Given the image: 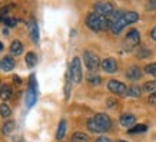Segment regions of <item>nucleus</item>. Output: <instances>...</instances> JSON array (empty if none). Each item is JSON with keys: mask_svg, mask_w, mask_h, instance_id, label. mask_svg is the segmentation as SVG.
Returning a JSON list of instances; mask_svg holds the SVG:
<instances>
[{"mask_svg": "<svg viewBox=\"0 0 156 142\" xmlns=\"http://www.w3.org/2000/svg\"><path fill=\"white\" fill-rule=\"evenodd\" d=\"M110 20V30L113 35H119L128 24H132L139 20V14L136 12H123V13H113Z\"/></svg>", "mask_w": 156, "mask_h": 142, "instance_id": "f257e3e1", "label": "nucleus"}, {"mask_svg": "<svg viewBox=\"0 0 156 142\" xmlns=\"http://www.w3.org/2000/svg\"><path fill=\"white\" fill-rule=\"evenodd\" d=\"M112 126V121L106 114H98L87 121V129L90 132L102 133L109 131Z\"/></svg>", "mask_w": 156, "mask_h": 142, "instance_id": "f03ea898", "label": "nucleus"}, {"mask_svg": "<svg viewBox=\"0 0 156 142\" xmlns=\"http://www.w3.org/2000/svg\"><path fill=\"white\" fill-rule=\"evenodd\" d=\"M86 26L93 32H102V30L110 29V20L98 13H90L86 17Z\"/></svg>", "mask_w": 156, "mask_h": 142, "instance_id": "7ed1b4c3", "label": "nucleus"}, {"mask_svg": "<svg viewBox=\"0 0 156 142\" xmlns=\"http://www.w3.org/2000/svg\"><path fill=\"white\" fill-rule=\"evenodd\" d=\"M69 73L72 76V81H75L76 83H80L82 79H83V72H82V63H80V57H73L70 65V69H69Z\"/></svg>", "mask_w": 156, "mask_h": 142, "instance_id": "20e7f679", "label": "nucleus"}, {"mask_svg": "<svg viewBox=\"0 0 156 142\" xmlns=\"http://www.w3.org/2000/svg\"><path fill=\"white\" fill-rule=\"evenodd\" d=\"M95 13L103 16V17H109L115 13V6L110 2H99L95 5Z\"/></svg>", "mask_w": 156, "mask_h": 142, "instance_id": "39448f33", "label": "nucleus"}, {"mask_svg": "<svg viewBox=\"0 0 156 142\" xmlns=\"http://www.w3.org/2000/svg\"><path fill=\"white\" fill-rule=\"evenodd\" d=\"M108 89L112 92L113 95H118V96H125L128 95V88L123 82H119L116 79H110L108 82Z\"/></svg>", "mask_w": 156, "mask_h": 142, "instance_id": "423d86ee", "label": "nucleus"}, {"mask_svg": "<svg viewBox=\"0 0 156 142\" xmlns=\"http://www.w3.org/2000/svg\"><path fill=\"white\" fill-rule=\"evenodd\" d=\"M83 60H85V65L89 71H96L100 65L98 55L93 52H90V50H86V52L83 53Z\"/></svg>", "mask_w": 156, "mask_h": 142, "instance_id": "0eeeda50", "label": "nucleus"}, {"mask_svg": "<svg viewBox=\"0 0 156 142\" xmlns=\"http://www.w3.org/2000/svg\"><path fill=\"white\" fill-rule=\"evenodd\" d=\"M125 43H126L129 47H135L140 43V35H139V32H137L136 29L129 30L128 35H126V38H125Z\"/></svg>", "mask_w": 156, "mask_h": 142, "instance_id": "6e6552de", "label": "nucleus"}, {"mask_svg": "<svg viewBox=\"0 0 156 142\" xmlns=\"http://www.w3.org/2000/svg\"><path fill=\"white\" fill-rule=\"evenodd\" d=\"M100 67L105 72H108V73H115L118 71V63H116V60L113 57H106V59H103L100 62Z\"/></svg>", "mask_w": 156, "mask_h": 142, "instance_id": "1a4fd4ad", "label": "nucleus"}, {"mask_svg": "<svg viewBox=\"0 0 156 142\" xmlns=\"http://www.w3.org/2000/svg\"><path fill=\"white\" fill-rule=\"evenodd\" d=\"M27 30H29V36H30V39H32L34 43H37L39 42V27H37V22H36L34 17H32V19L29 20Z\"/></svg>", "mask_w": 156, "mask_h": 142, "instance_id": "9d476101", "label": "nucleus"}, {"mask_svg": "<svg viewBox=\"0 0 156 142\" xmlns=\"http://www.w3.org/2000/svg\"><path fill=\"white\" fill-rule=\"evenodd\" d=\"M135 122H136V116L132 114H123L120 116V123H122V126H125V128L130 129L135 125Z\"/></svg>", "mask_w": 156, "mask_h": 142, "instance_id": "9b49d317", "label": "nucleus"}, {"mask_svg": "<svg viewBox=\"0 0 156 142\" xmlns=\"http://www.w3.org/2000/svg\"><path fill=\"white\" fill-rule=\"evenodd\" d=\"M140 76H142V71L137 66H130L126 72V78L129 81H137V79H140Z\"/></svg>", "mask_w": 156, "mask_h": 142, "instance_id": "f8f14e48", "label": "nucleus"}, {"mask_svg": "<svg viewBox=\"0 0 156 142\" xmlns=\"http://www.w3.org/2000/svg\"><path fill=\"white\" fill-rule=\"evenodd\" d=\"M14 65H16V62L12 56H5L2 59V69L5 72H10L14 69Z\"/></svg>", "mask_w": 156, "mask_h": 142, "instance_id": "ddd939ff", "label": "nucleus"}, {"mask_svg": "<svg viewBox=\"0 0 156 142\" xmlns=\"http://www.w3.org/2000/svg\"><path fill=\"white\" fill-rule=\"evenodd\" d=\"M10 52H12V55H14V56L20 55V53L23 52V45H22V42H20V40H13L12 45H10Z\"/></svg>", "mask_w": 156, "mask_h": 142, "instance_id": "4468645a", "label": "nucleus"}, {"mask_svg": "<svg viewBox=\"0 0 156 142\" xmlns=\"http://www.w3.org/2000/svg\"><path fill=\"white\" fill-rule=\"evenodd\" d=\"M66 121L65 119H62L60 123H59V128H57V132H56V139L57 141H60L65 138V133H66Z\"/></svg>", "mask_w": 156, "mask_h": 142, "instance_id": "2eb2a0df", "label": "nucleus"}, {"mask_svg": "<svg viewBox=\"0 0 156 142\" xmlns=\"http://www.w3.org/2000/svg\"><path fill=\"white\" fill-rule=\"evenodd\" d=\"M12 96V88L9 85H3L0 89V99L2 100H7Z\"/></svg>", "mask_w": 156, "mask_h": 142, "instance_id": "dca6fc26", "label": "nucleus"}, {"mask_svg": "<svg viewBox=\"0 0 156 142\" xmlns=\"http://www.w3.org/2000/svg\"><path fill=\"white\" fill-rule=\"evenodd\" d=\"M72 142H89V137L85 132H75L72 135Z\"/></svg>", "mask_w": 156, "mask_h": 142, "instance_id": "f3484780", "label": "nucleus"}, {"mask_svg": "<svg viewBox=\"0 0 156 142\" xmlns=\"http://www.w3.org/2000/svg\"><path fill=\"white\" fill-rule=\"evenodd\" d=\"M14 126H16L14 121H7V122H5V125H3L2 131H3V133H5V135H9V133H12L14 131Z\"/></svg>", "mask_w": 156, "mask_h": 142, "instance_id": "a211bd4d", "label": "nucleus"}, {"mask_svg": "<svg viewBox=\"0 0 156 142\" xmlns=\"http://www.w3.org/2000/svg\"><path fill=\"white\" fill-rule=\"evenodd\" d=\"M24 59H26V65H27L29 67H33L34 65H36V62H37V59H36V53H33V52H29Z\"/></svg>", "mask_w": 156, "mask_h": 142, "instance_id": "6ab92c4d", "label": "nucleus"}, {"mask_svg": "<svg viewBox=\"0 0 156 142\" xmlns=\"http://www.w3.org/2000/svg\"><path fill=\"white\" fill-rule=\"evenodd\" d=\"M10 115H12V109L6 104L0 105V116H2V118H9Z\"/></svg>", "mask_w": 156, "mask_h": 142, "instance_id": "aec40b11", "label": "nucleus"}, {"mask_svg": "<svg viewBox=\"0 0 156 142\" xmlns=\"http://www.w3.org/2000/svg\"><path fill=\"white\" fill-rule=\"evenodd\" d=\"M140 93H142V88H139V86H132V88L128 89V95L129 96H133V98L140 96Z\"/></svg>", "mask_w": 156, "mask_h": 142, "instance_id": "412c9836", "label": "nucleus"}, {"mask_svg": "<svg viewBox=\"0 0 156 142\" xmlns=\"http://www.w3.org/2000/svg\"><path fill=\"white\" fill-rule=\"evenodd\" d=\"M145 92H156V81H151V82H146L145 85H143V88H142Z\"/></svg>", "mask_w": 156, "mask_h": 142, "instance_id": "4be33fe9", "label": "nucleus"}, {"mask_svg": "<svg viewBox=\"0 0 156 142\" xmlns=\"http://www.w3.org/2000/svg\"><path fill=\"white\" fill-rule=\"evenodd\" d=\"M146 129H147L146 125H142V123H140V125H135L133 128L129 129L128 132H129V133H140V132H145Z\"/></svg>", "mask_w": 156, "mask_h": 142, "instance_id": "5701e85b", "label": "nucleus"}, {"mask_svg": "<svg viewBox=\"0 0 156 142\" xmlns=\"http://www.w3.org/2000/svg\"><path fill=\"white\" fill-rule=\"evenodd\" d=\"M72 76L70 73H67V79H66V86H65V96H66V99H69V96H70V89H72Z\"/></svg>", "mask_w": 156, "mask_h": 142, "instance_id": "b1692460", "label": "nucleus"}, {"mask_svg": "<svg viewBox=\"0 0 156 142\" xmlns=\"http://www.w3.org/2000/svg\"><path fill=\"white\" fill-rule=\"evenodd\" d=\"M145 72L151 76H156V63H149L145 66Z\"/></svg>", "mask_w": 156, "mask_h": 142, "instance_id": "393cba45", "label": "nucleus"}, {"mask_svg": "<svg viewBox=\"0 0 156 142\" xmlns=\"http://www.w3.org/2000/svg\"><path fill=\"white\" fill-rule=\"evenodd\" d=\"M149 56H151V52L147 50L146 47L142 46V49L137 50V57H139V59H146V57H149Z\"/></svg>", "mask_w": 156, "mask_h": 142, "instance_id": "a878e982", "label": "nucleus"}, {"mask_svg": "<svg viewBox=\"0 0 156 142\" xmlns=\"http://www.w3.org/2000/svg\"><path fill=\"white\" fill-rule=\"evenodd\" d=\"M87 81H89V83L90 85H100L102 83V78L100 76H98V75H90L89 78H87Z\"/></svg>", "mask_w": 156, "mask_h": 142, "instance_id": "bb28decb", "label": "nucleus"}, {"mask_svg": "<svg viewBox=\"0 0 156 142\" xmlns=\"http://www.w3.org/2000/svg\"><path fill=\"white\" fill-rule=\"evenodd\" d=\"M2 22H3L6 26H9V27H14V26L17 24L16 23L17 20L14 19V17H5V19H2Z\"/></svg>", "mask_w": 156, "mask_h": 142, "instance_id": "cd10ccee", "label": "nucleus"}, {"mask_svg": "<svg viewBox=\"0 0 156 142\" xmlns=\"http://www.w3.org/2000/svg\"><path fill=\"white\" fill-rule=\"evenodd\" d=\"M147 102H149V105H153V106H156V92H153V93L149 95Z\"/></svg>", "mask_w": 156, "mask_h": 142, "instance_id": "c85d7f7f", "label": "nucleus"}, {"mask_svg": "<svg viewBox=\"0 0 156 142\" xmlns=\"http://www.w3.org/2000/svg\"><path fill=\"white\" fill-rule=\"evenodd\" d=\"M96 142H112L109 138H105V137H100V138H98L96 139Z\"/></svg>", "mask_w": 156, "mask_h": 142, "instance_id": "c756f323", "label": "nucleus"}, {"mask_svg": "<svg viewBox=\"0 0 156 142\" xmlns=\"http://www.w3.org/2000/svg\"><path fill=\"white\" fill-rule=\"evenodd\" d=\"M156 7V2H149L147 3V9H155Z\"/></svg>", "mask_w": 156, "mask_h": 142, "instance_id": "7c9ffc66", "label": "nucleus"}, {"mask_svg": "<svg viewBox=\"0 0 156 142\" xmlns=\"http://www.w3.org/2000/svg\"><path fill=\"white\" fill-rule=\"evenodd\" d=\"M151 38L153 39V40H156V27L152 29V32H151Z\"/></svg>", "mask_w": 156, "mask_h": 142, "instance_id": "2f4dec72", "label": "nucleus"}, {"mask_svg": "<svg viewBox=\"0 0 156 142\" xmlns=\"http://www.w3.org/2000/svg\"><path fill=\"white\" fill-rule=\"evenodd\" d=\"M14 82H16V85H20L22 82H20V78L19 76H14Z\"/></svg>", "mask_w": 156, "mask_h": 142, "instance_id": "473e14b6", "label": "nucleus"}, {"mask_svg": "<svg viewBox=\"0 0 156 142\" xmlns=\"http://www.w3.org/2000/svg\"><path fill=\"white\" fill-rule=\"evenodd\" d=\"M113 104H115L113 99H108V106H110V108H112V106H113Z\"/></svg>", "mask_w": 156, "mask_h": 142, "instance_id": "72a5a7b5", "label": "nucleus"}, {"mask_svg": "<svg viewBox=\"0 0 156 142\" xmlns=\"http://www.w3.org/2000/svg\"><path fill=\"white\" fill-rule=\"evenodd\" d=\"M0 50H3V43L0 42Z\"/></svg>", "mask_w": 156, "mask_h": 142, "instance_id": "f704fd0d", "label": "nucleus"}, {"mask_svg": "<svg viewBox=\"0 0 156 142\" xmlns=\"http://www.w3.org/2000/svg\"><path fill=\"white\" fill-rule=\"evenodd\" d=\"M2 86H3V85H2V82H0V89H2Z\"/></svg>", "mask_w": 156, "mask_h": 142, "instance_id": "c9c22d12", "label": "nucleus"}, {"mask_svg": "<svg viewBox=\"0 0 156 142\" xmlns=\"http://www.w3.org/2000/svg\"><path fill=\"white\" fill-rule=\"evenodd\" d=\"M0 67H2V60H0Z\"/></svg>", "mask_w": 156, "mask_h": 142, "instance_id": "e433bc0d", "label": "nucleus"}, {"mask_svg": "<svg viewBox=\"0 0 156 142\" xmlns=\"http://www.w3.org/2000/svg\"><path fill=\"white\" fill-rule=\"evenodd\" d=\"M119 142H126V141H119Z\"/></svg>", "mask_w": 156, "mask_h": 142, "instance_id": "4c0bfd02", "label": "nucleus"}, {"mask_svg": "<svg viewBox=\"0 0 156 142\" xmlns=\"http://www.w3.org/2000/svg\"><path fill=\"white\" fill-rule=\"evenodd\" d=\"M20 142H24V141H23V139H22V141H20Z\"/></svg>", "mask_w": 156, "mask_h": 142, "instance_id": "58836bf2", "label": "nucleus"}]
</instances>
